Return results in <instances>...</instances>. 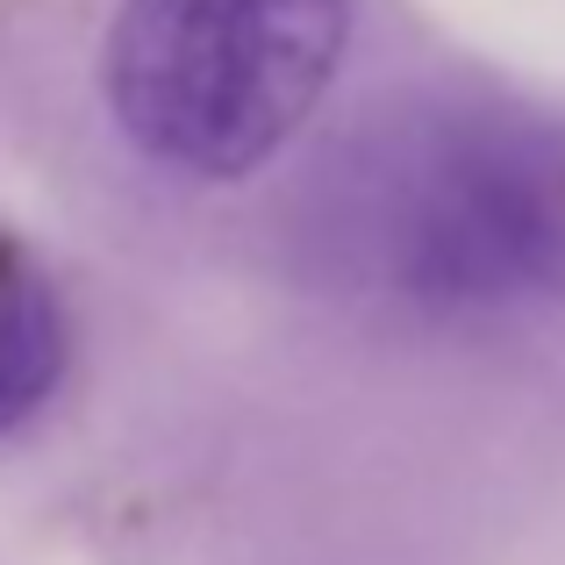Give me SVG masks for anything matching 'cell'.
Here are the masks:
<instances>
[{"mask_svg": "<svg viewBox=\"0 0 565 565\" xmlns=\"http://www.w3.org/2000/svg\"><path fill=\"white\" fill-rule=\"evenodd\" d=\"M322 236L351 287L415 316L565 294V137L494 108H401L330 166Z\"/></svg>", "mask_w": 565, "mask_h": 565, "instance_id": "obj_1", "label": "cell"}, {"mask_svg": "<svg viewBox=\"0 0 565 565\" xmlns=\"http://www.w3.org/2000/svg\"><path fill=\"white\" fill-rule=\"evenodd\" d=\"M344 43L351 0H122L100 94L151 166L244 180L316 115Z\"/></svg>", "mask_w": 565, "mask_h": 565, "instance_id": "obj_2", "label": "cell"}, {"mask_svg": "<svg viewBox=\"0 0 565 565\" xmlns=\"http://www.w3.org/2000/svg\"><path fill=\"white\" fill-rule=\"evenodd\" d=\"M72 365V316L51 265L0 230V437L43 415Z\"/></svg>", "mask_w": 565, "mask_h": 565, "instance_id": "obj_3", "label": "cell"}]
</instances>
